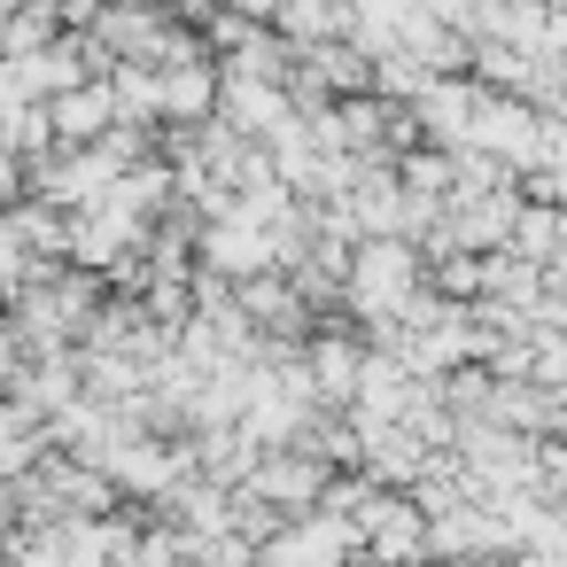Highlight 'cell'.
I'll return each mask as SVG.
<instances>
[{"instance_id": "6da1fadb", "label": "cell", "mask_w": 567, "mask_h": 567, "mask_svg": "<svg viewBox=\"0 0 567 567\" xmlns=\"http://www.w3.org/2000/svg\"><path fill=\"white\" fill-rule=\"evenodd\" d=\"M412 296H420V249H412L404 234L358 241V257H350V311H365V319H404Z\"/></svg>"}, {"instance_id": "7a4b0ae2", "label": "cell", "mask_w": 567, "mask_h": 567, "mask_svg": "<svg viewBox=\"0 0 567 567\" xmlns=\"http://www.w3.org/2000/svg\"><path fill=\"white\" fill-rule=\"evenodd\" d=\"M241 489H257V497H265V505H280V513H311V505L327 497V458H319V451H303V443H272Z\"/></svg>"}, {"instance_id": "3957f363", "label": "cell", "mask_w": 567, "mask_h": 567, "mask_svg": "<svg viewBox=\"0 0 567 567\" xmlns=\"http://www.w3.org/2000/svg\"><path fill=\"white\" fill-rule=\"evenodd\" d=\"M303 365H311L319 404H350V396H358V373H365V342H350V334H311V342H303Z\"/></svg>"}, {"instance_id": "277c9868", "label": "cell", "mask_w": 567, "mask_h": 567, "mask_svg": "<svg viewBox=\"0 0 567 567\" xmlns=\"http://www.w3.org/2000/svg\"><path fill=\"white\" fill-rule=\"evenodd\" d=\"M117 125V86H71L55 94V141L63 148H94Z\"/></svg>"}, {"instance_id": "5b68a950", "label": "cell", "mask_w": 567, "mask_h": 567, "mask_svg": "<svg viewBox=\"0 0 567 567\" xmlns=\"http://www.w3.org/2000/svg\"><path fill=\"white\" fill-rule=\"evenodd\" d=\"M365 551H373V559H389V567H420V559H427V505L389 497V513L373 520Z\"/></svg>"}, {"instance_id": "8992f818", "label": "cell", "mask_w": 567, "mask_h": 567, "mask_svg": "<svg viewBox=\"0 0 567 567\" xmlns=\"http://www.w3.org/2000/svg\"><path fill=\"white\" fill-rule=\"evenodd\" d=\"M218 110H226V125H241L249 141H272V133L288 125V102H280L272 79H234V86H218Z\"/></svg>"}, {"instance_id": "52a82bcc", "label": "cell", "mask_w": 567, "mask_h": 567, "mask_svg": "<svg viewBox=\"0 0 567 567\" xmlns=\"http://www.w3.org/2000/svg\"><path fill=\"white\" fill-rule=\"evenodd\" d=\"M210 102H218L210 71H172V79H164V117H203Z\"/></svg>"}, {"instance_id": "ba28073f", "label": "cell", "mask_w": 567, "mask_h": 567, "mask_svg": "<svg viewBox=\"0 0 567 567\" xmlns=\"http://www.w3.org/2000/svg\"><path fill=\"white\" fill-rule=\"evenodd\" d=\"M513 241H520V257H551L559 218H551V210H520V218H513Z\"/></svg>"}, {"instance_id": "9c48e42d", "label": "cell", "mask_w": 567, "mask_h": 567, "mask_svg": "<svg viewBox=\"0 0 567 567\" xmlns=\"http://www.w3.org/2000/svg\"><path fill=\"white\" fill-rule=\"evenodd\" d=\"M17 373H24V334L0 327V389H17Z\"/></svg>"}, {"instance_id": "30bf717a", "label": "cell", "mask_w": 567, "mask_h": 567, "mask_svg": "<svg viewBox=\"0 0 567 567\" xmlns=\"http://www.w3.org/2000/svg\"><path fill=\"white\" fill-rule=\"evenodd\" d=\"M0 303H9V272H0Z\"/></svg>"}]
</instances>
